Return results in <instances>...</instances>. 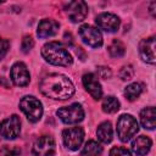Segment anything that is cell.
I'll use <instances>...</instances> for the list:
<instances>
[{
	"instance_id": "6da1fadb",
	"label": "cell",
	"mask_w": 156,
	"mask_h": 156,
	"mask_svg": "<svg viewBox=\"0 0 156 156\" xmlns=\"http://www.w3.org/2000/svg\"><path fill=\"white\" fill-rule=\"evenodd\" d=\"M43 95L54 100H67L74 94V85L69 78L60 73L44 77L39 84Z\"/></svg>"
},
{
	"instance_id": "7a4b0ae2",
	"label": "cell",
	"mask_w": 156,
	"mask_h": 156,
	"mask_svg": "<svg viewBox=\"0 0 156 156\" xmlns=\"http://www.w3.org/2000/svg\"><path fill=\"white\" fill-rule=\"evenodd\" d=\"M41 56L44 60L55 66L67 67L72 65V56L68 50L58 41H49L41 48Z\"/></svg>"
},
{
	"instance_id": "3957f363",
	"label": "cell",
	"mask_w": 156,
	"mask_h": 156,
	"mask_svg": "<svg viewBox=\"0 0 156 156\" xmlns=\"http://www.w3.org/2000/svg\"><path fill=\"white\" fill-rule=\"evenodd\" d=\"M139 130L138 121L132 115H122L117 121V135L121 141H129Z\"/></svg>"
},
{
	"instance_id": "277c9868",
	"label": "cell",
	"mask_w": 156,
	"mask_h": 156,
	"mask_svg": "<svg viewBox=\"0 0 156 156\" xmlns=\"http://www.w3.org/2000/svg\"><path fill=\"white\" fill-rule=\"evenodd\" d=\"M20 108L26 115L27 119L32 123H35V122L40 121V118L43 116V105H41V102L37 98L30 96V95L23 96L21 99Z\"/></svg>"
},
{
	"instance_id": "5b68a950",
	"label": "cell",
	"mask_w": 156,
	"mask_h": 156,
	"mask_svg": "<svg viewBox=\"0 0 156 156\" xmlns=\"http://www.w3.org/2000/svg\"><path fill=\"white\" fill-rule=\"evenodd\" d=\"M58 118L66 124H76L83 121L84 118V110L79 104H71L68 106L61 107L56 111Z\"/></svg>"
},
{
	"instance_id": "8992f818",
	"label": "cell",
	"mask_w": 156,
	"mask_h": 156,
	"mask_svg": "<svg viewBox=\"0 0 156 156\" xmlns=\"http://www.w3.org/2000/svg\"><path fill=\"white\" fill-rule=\"evenodd\" d=\"M83 140H84V130L82 127H72L62 132V141L65 146L72 151L78 150Z\"/></svg>"
},
{
	"instance_id": "52a82bcc",
	"label": "cell",
	"mask_w": 156,
	"mask_h": 156,
	"mask_svg": "<svg viewBox=\"0 0 156 156\" xmlns=\"http://www.w3.org/2000/svg\"><path fill=\"white\" fill-rule=\"evenodd\" d=\"M21 132V119L17 115L5 118L0 124V135L7 140L16 139Z\"/></svg>"
},
{
	"instance_id": "ba28073f",
	"label": "cell",
	"mask_w": 156,
	"mask_h": 156,
	"mask_svg": "<svg viewBox=\"0 0 156 156\" xmlns=\"http://www.w3.org/2000/svg\"><path fill=\"white\" fill-rule=\"evenodd\" d=\"M80 39L91 48H100L102 45V34L101 32L89 24H83L79 27Z\"/></svg>"
},
{
	"instance_id": "9c48e42d",
	"label": "cell",
	"mask_w": 156,
	"mask_h": 156,
	"mask_svg": "<svg viewBox=\"0 0 156 156\" xmlns=\"http://www.w3.org/2000/svg\"><path fill=\"white\" fill-rule=\"evenodd\" d=\"M55 151V140L50 135H41L33 144V154L35 156H54Z\"/></svg>"
},
{
	"instance_id": "30bf717a",
	"label": "cell",
	"mask_w": 156,
	"mask_h": 156,
	"mask_svg": "<svg viewBox=\"0 0 156 156\" xmlns=\"http://www.w3.org/2000/svg\"><path fill=\"white\" fill-rule=\"evenodd\" d=\"M66 13L71 20V22L73 23L82 22L83 20H85L88 15V5L82 0L71 1L66 5Z\"/></svg>"
},
{
	"instance_id": "8fae6325",
	"label": "cell",
	"mask_w": 156,
	"mask_h": 156,
	"mask_svg": "<svg viewBox=\"0 0 156 156\" xmlns=\"http://www.w3.org/2000/svg\"><path fill=\"white\" fill-rule=\"evenodd\" d=\"M95 23H96L98 28L105 30L106 33H113V32L118 30L121 21L116 15H113L111 12H102L96 16Z\"/></svg>"
},
{
	"instance_id": "7c38bea8",
	"label": "cell",
	"mask_w": 156,
	"mask_h": 156,
	"mask_svg": "<svg viewBox=\"0 0 156 156\" xmlns=\"http://www.w3.org/2000/svg\"><path fill=\"white\" fill-rule=\"evenodd\" d=\"M10 77H11L12 83L17 87H26L30 80V74H29V71L26 63L20 62V61L12 65L11 71H10Z\"/></svg>"
},
{
	"instance_id": "4fadbf2b",
	"label": "cell",
	"mask_w": 156,
	"mask_h": 156,
	"mask_svg": "<svg viewBox=\"0 0 156 156\" xmlns=\"http://www.w3.org/2000/svg\"><path fill=\"white\" fill-rule=\"evenodd\" d=\"M155 48H156V41H155L154 37L143 39L140 41V44H139V54H140V57H141V60L144 62L150 63V65H155V62H156Z\"/></svg>"
},
{
	"instance_id": "5bb4252c",
	"label": "cell",
	"mask_w": 156,
	"mask_h": 156,
	"mask_svg": "<svg viewBox=\"0 0 156 156\" xmlns=\"http://www.w3.org/2000/svg\"><path fill=\"white\" fill-rule=\"evenodd\" d=\"M82 82H83V85H84L85 90L91 95L93 99H95V100L101 99L102 89H101V85H100L95 74H93V73L84 74L83 78H82Z\"/></svg>"
},
{
	"instance_id": "9a60e30c",
	"label": "cell",
	"mask_w": 156,
	"mask_h": 156,
	"mask_svg": "<svg viewBox=\"0 0 156 156\" xmlns=\"http://www.w3.org/2000/svg\"><path fill=\"white\" fill-rule=\"evenodd\" d=\"M60 24L58 22H56L52 18H44L40 21L39 26H38V30L37 34L39 38L45 39V38H50L52 35H55L58 32Z\"/></svg>"
},
{
	"instance_id": "2e32d148",
	"label": "cell",
	"mask_w": 156,
	"mask_h": 156,
	"mask_svg": "<svg viewBox=\"0 0 156 156\" xmlns=\"http://www.w3.org/2000/svg\"><path fill=\"white\" fill-rule=\"evenodd\" d=\"M151 145H152V141H151V139L149 136L140 135L136 139H134V141L132 143V150H133V152L135 155L144 156L150 151Z\"/></svg>"
},
{
	"instance_id": "e0dca14e",
	"label": "cell",
	"mask_w": 156,
	"mask_h": 156,
	"mask_svg": "<svg viewBox=\"0 0 156 156\" xmlns=\"http://www.w3.org/2000/svg\"><path fill=\"white\" fill-rule=\"evenodd\" d=\"M140 123L145 129H155L156 127V110L152 106L145 107L140 112Z\"/></svg>"
},
{
	"instance_id": "ac0fdd59",
	"label": "cell",
	"mask_w": 156,
	"mask_h": 156,
	"mask_svg": "<svg viewBox=\"0 0 156 156\" xmlns=\"http://www.w3.org/2000/svg\"><path fill=\"white\" fill-rule=\"evenodd\" d=\"M96 135L100 143L102 144H108L112 140L113 136V130H112V126L110 122H102L99 124L98 129H96Z\"/></svg>"
},
{
	"instance_id": "d6986e66",
	"label": "cell",
	"mask_w": 156,
	"mask_h": 156,
	"mask_svg": "<svg viewBox=\"0 0 156 156\" xmlns=\"http://www.w3.org/2000/svg\"><path fill=\"white\" fill-rule=\"evenodd\" d=\"M102 152V146L95 140H88L82 150L80 156H100Z\"/></svg>"
},
{
	"instance_id": "ffe728a7",
	"label": "cell",
	"mask_w": 156,
	"mask_h": 156,
	"mask_svg": "<svg viewBox=\"0 0 156 156\" xmlns=\"http://www.w3.org/2000/svg\"><path fill=\"white\" fill-rule=\"evenodd\" d=\"M102 111L106 113H115L119 110V101L115 96H106L101 104Z\"/></svg>"
},
{
	"instance_id": "44dd1931",
	"label": "cell",
	"mask_w": 156,
	"mask_h": 156,
	"mask_svg": "<svg viewBox=\"0 0 156 156\" xmlns=\"http://www.w3.org/2000/svg\"><path fill=\"white\" fill-rule=\"evenodd\" d=\"M141 91H143V85L140 83H132V84L127 85V88L124 89V96L129 101H134L135 99L139 98Z\"/></svg>"
},
{
	"instance_id": "7402d4cb",
	"label": "cell",
	"mask_w": 156,
	"mask_h": 156,
	"mask_svg": "<svg viewBox=\"0 0 156 156\" xmlns=\"http://www.w3.org/2000/svg\"><path fill=\"white\" fill-rule=\"evenodd\" d=\"M124 52H126V46L118 39H115L108 45V54L111 57H122L124 55Z\"/></svg>"
},
{
	"instance_id": "603a6c76",
	"label": "cell",
	"mask_w": 156,
	"mask_h": 156,
	"mask_svg": "<svg viewBox=\"0 0 156 156\" xmlns=\"http://www.w3.org/2000/svg\"><path fill=\"white\" fill-rule=\"evenodd\" d=\"M33 46H34V40H33V38H32L30 35L23 37L22 43H21V49H22V51H23L24 54H28V52L33 49Z\"/></svg>"
},
{
	"instance_id": "cb8c5ba5",
	"label": "cell",
	"mask_w": 156,
	"mask_h": 156,
	"mask_svg": "<svg viewBox=\"0 0 156 156\" xmlns=\"http://www.w3.org/2000/svg\"><path fill=\"white\" fill-rule=\"evenodd\" d=\"M133 74H134V69H133V67L132 66H123L122 67V69H121V72H119V77H121V79H123V80H129V79H132L133 78Z\"/></svg>"
},
{
	"instance_id": "d4e9b609",
	"label": "cell",
	"mask_w": 156,
	"mask_h": 156,
	"mask_svg": "<svg viewBox=\"0 0 156 156\" xmlns=\"http://www.w3.org/2000/svg\"><path fill=\"white\" fill-rule=\"evenodd\" d=\"M110 156H132L130 151L122 146H115L110 150Z\"/></svg>"
},
{
	"instance_id": "484cf974",
	"label": "cell",
	"mask_w": 156,
	"mask_h": 156,
	"mask_svg": "<svg viewBox=\"0 0 156 156\" xmlns=\"http://www.w3.org/2000/svg\"><path fill=\"white\" fill-rule=\"evenodd\" d=\"M9 46H10L9 41L6 39H4V38H0V60H2L5 57V55L7 54Z\"/></svg>"
},
{
	"instance_id": "4316f807",
	"label": "cell",
	"mask_w": 156,
	"mask_h": 156,
	"mask_svg": "<svg viewBox=\"0 0 156 156\" xmlns=\"http://www.w3.org/2000/svg\"><path fill=\"white\" fill-rule=\"evenodd\" d=\"M4 156H21V149L20 147H7L5 150V154Z\"/></svg>"
},
{
	"instance_id": "83f0119b",
	"label": "cell",
	"mask_w": 156,
	"mask_h": 156,
	"mask_svg": "<svg viewBox=\"0 0 156 156\" xmlns=\"http://www.w3.org/2000/svg\"><path fill=\"white\" fill-rule=\"evenodd\" d=\"M98 74H99L101 78H108V77L111 76V71L108 69V67H99Z\"/></svg>"
}]
</instances>
